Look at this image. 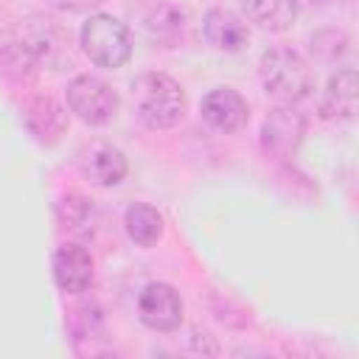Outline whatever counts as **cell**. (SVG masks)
I'll return each mask as SVG.
<instances>
[{
  "instance_id": "cell-1",
  "label": "cell",
  "mask_w": 359,
  "mask_h": 359,
  "mask_svg": "<svg viewBox=\"0 0 359 359\" xmlns=\"http://www.w3.org/2000/svg\"><path fill=\"white\" fill-rule=\"evenodd\" d=\"M132 104L137 118L149 129H171L185 115V93L182 87L157 70L140 73L132 81Z\"/></svg>"
},
{
  "instance_id": "cell-2",
  "label": "cell",
  "mask_w": 359,
  "mask_h": 359,
  "mask_svg": "<svg viewBox=\"0 0 359 359\" xmlns=\"http://www.w3.org/2000/svg\"><path fill=\"white\" fill-rule=\"evenodd\" d=\"M258 76L264 90L283 101V104H294L303 101L311 93V67L306 65V59L292 50V48H269L261 53L258 62Z\"/></svg>"
},
{
  "instance_id": "cell-3",
  "label": "cell",
  "mask_w": 359,
  "mask_h": 359,
  "mask_svg": "<svg viewBox=\"0 0 359 359\" xmlns=\"http://www.w3.org/2000/svg\"><path fill=\"white\" fill-rule=\"evenodd\" d=\"M81 50L98 67H123L132 56L129 28L112 14H93L81 25Z\"/></svg>"
},
{
  "instance_id": "cell-4",
  "label": "cell",
  "mask_w": 359,
  "mask_h": 359,
  "mask_svg": "<svg viewBox=\"0 0 359 359\" xmlns=\"http://www.w3.org/2000/svg\"><path fill=\"white\" fill-rule=\"evenodd\" d=\"M65 95H67L70 112H73L79 121L90 123V126L107 123V121L118 112V107H121L118 93L112 90V84H107L104 79L90 76V73L76 76V79L67 84V93H65Z\"/></svg>"
},
{
  "instance_id": "cell-5",
  "label": "cell",
  "mask_w": 359,
  "mask_h": 359,
  "mask_svg": "<svg viewBox=\"0 0 359 359\" xmlns=\"http://www.w3.org/2000/svg\"><path fill=\"white\" fill-rule=\"evenodd\" d=\"M76 165L81 171V177L90 182V185H98V188H112L118 185L129 165H126V157L118 146L107 143V140H90L79 149L76 154Z\"/></svg>"
},
{
  "instance_id": "cell-6",
  "label": "cell",
  "mask_w": 359,
  "mask_h": 359,
  "mask_svg": "<svg viewBox=\"0 0 359 359\" xmlns=\"http://www.w3.org/2000/svg\"><path fill=\"white\" fill-rule=\"evenodd\" d=\"M137 314L151 331H174L182 323V297L171 283H149L137 297Z\"/></svg>"
},
{
  "instance_id": "cell-7",
  "label": "cell",
  "mask_w": 359,
  "mask_h": 359,
  "mask_svg": "<svg viewBox=\"0 0 359 359\" xmlns=\"http://www.w3.org/2000/svg\"><path fill=\"white\" fill-rule=\"evenodd\" d=\"M202 121L208 126H213L216 132H236L247 123L250 118V107L247 98L233 90V87H216L202 98Z\"/></svg>"
},
{
  "instance_id": "cell-8",
  "label": "cell",
  "mask_w": 359,
  "mask_h": 359,
  "mask_svg": "<svg viewBox=\"0 0 359 359\" xmlns=\"http://www.w3.org/2000/svg\"><path fill=\"white\" fill-rule=\"evenodd\" d=\"M93 266H95L93 264V255L81 244L67 241V244H62L53 252V278H56L59 289L67 292V294H79V292H87L90 289L93 275H95Z\"/></svg>"
},
{
  "instance_id": "cell-9",
  "label": "cell",
  "mask_w": 359,
  "mask_h": 359,
  "mask_svg": "<svg viewBox=\"0 0 359 359\" xmlns=\"http://www.w3.org/2000/svg\"><path fill=\"white\" fill-rule=\"evenodd\" d=\"M303 132H306V123H303L300 112H294L292 107H278L264 121L261 143H264L266 151H272L278 157H286L289 151L297 149Z\"/></svg>"
},
{
  "instance_id": "cell-10",
  "label": "cell",
  "mask_w": 359,
  "mask_h": 359,
  "mask_svg": "<svg viewBox=\"0 0 359 359\" xmlns=\"http://www.w3.org/2000/svg\"><path fill=\"white\" fill-rule=\"evenodd\" d=\"M202 34H205V42L210 48L224 50V53L241 50L250 39L247 22L238 14H233L230 8H210L202 20Z\"/></svg>"
},
{
  "instance_id": "cell-11",
  "label": "cell",
  "mask_w": 359,
  "mask_h": 359,
  "mask_svg": "<svg viewBox=\"0 0 359 359\" xmlns=\"http://www.w3.org/2000/svg\"><path fill=\"white\" fill-rule=\"evenodd\" d=\"M25 123L39 140L53 143L65 132L67 118H65V109L50 95H36L25 104Z\"/></svg>"
},
{
  "instance_id": "cell-12",
  "label": "cell",
  "mask_w": 359,
  "mask_h": 359,
  "mask_svg": "<svg viewBox=\"0 0 359 359\" xmlns=\"http://www.w3.org/2000/svg\"><path fill=\"white\" fill-rule=\"evenodd\" d=\"M241 8L250 22H255L258 28L272 31V34L292 28V22L297 17L294 0H241Z\"/></svg>"
},
{
  "instance_id": "cell-13",
  "label": "cell",
  "mask_w": 359,
  "mask_h": 359,
  "mask_svg": "<svg viewBox=\"0 0 359 359\" xmlns=\"http://www.w3.org/2000/svg\"><path fill=\"white\" fill-rule=\"evenodd\" d=\"M123 227H126V236L137 247H154L163 236V216L157 208L146 202H135L123 213Z\"/></svg>"
},
{
  "instance_id": "cell-14",
  "label": "cell",
  "mask_w": 359,
  "mask_h": 359,
  "mask_svg": "<svg viewBox=\"0 0 359 359\" xmlns=\"http://www.w3.org/2000/svg\"><path fill=\"white\" fill-rule=\"evenodd\" d=\"M323 112L328 118H353V112H356V70L345 67L337 76H331L325 98H323Z\"/></svg>"
},
{
  "instance_id": "cell-15",
  "label": "cell",
  "mask_w": 359,
  "mask_h": 359,
  "mask_svg": "<svg viewBox=\"0 0 359 359\" xmlns=\"http://www.w3.org/2000/svg\"><path fill=\"white\" fill-rule=\"evenodd\" d=\"M59 219L67 230L87 236L93 230V222H95V210L84 196H65L59 202Z\"/></svg>"
},
{
  "instance_id": "cell-16",
  "label": "cell",
  "mask_w": 359,
  "mask_h": 359,
  "mask_svg": "<svg viewBox=\"0 0 359 359\" xmlns=\"http://www.w3.org/2000/svg\"><path fill=\"white\" fill-rule=\"evenodd\" d=\"M48 3L59 11H90V8L101 6L104 0H48Z\"/></svg>"
},
{
  "instance_id": "cell-17",
  "label": "cell",
  "mask_w": 359,
  "mask_h": 359,
  "mask_svg": "<svg viewBox=\"0 0 359 359\" xmlns=\"http://www.w3.org/2000/svg\"><path fill=\"white\" fill-rule=\"evenodd\" d=\"M334 3H345V0H294V6H309V8H323V6H334Z\"/></svg>"
}]
</instances>
